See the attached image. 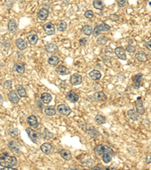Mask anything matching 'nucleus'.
Instances as JSON below:
<instances>
[{
  "instance_id": "8fccbe9b",
  "label": "nucleus",
  "mask_w": 151,
  "mask_h": 170,
  "mask_svg": "<svg viewBox=\"0 0 151 170\" xmlns=\"http://www.w3.org/2000/svg\"><path fill=\"white\" fill-rule=\"evenodd\" d=\"M145 46L150 51H151V41H148L145 43Z\"/></svg>"
},
{
  "instance_id": "9d476101",
  "label": "nucleus",
  "mask_w": 151,
  "mask_h": 170,
  "mask_svg": "<svg viewBox=\"0 0 151 170\" xmlns=\"http://www.w3.org/2000/svg\"><path fill=\"white\" fill-rule=\"evenodd\" d=\"M40 149L42 151V153H46V154H50V153H53L54 148L52 144L48 143H44L40 146Z\"/></svg>"
},
{
  "instance_id": "bb28decb",
  "label": "nucleus",
  "mask_w": 151,
  "mask_h": 170,
  "mask_svg": "<svg viewBox=\"0 0 151 170\" xmlns=\"http://www.w3.org/2000/svg\"><path fill=\"white\" fill-rule=\"evenodd\" d=\"M86 131H87V133H88L92 138H97V137H98V136L100 135V133L98 132V131H97V130H96L95 129L93 128L92 126V128H88V126H87Z\"/></svg>"
},
{
  "instance_id": "aec40b11",
  "label": "nucleus",
  "mask_w": 151,
  "mask_h": 170,
  "mask_svg": "<svg viewBox=\"0 0 151 170\" xmlns=\"http://www.w3.org/2000/svg\"><path fill=\"white\" fill-rule=\"evenodd\" d=\"M48 13H49V12H48V9H46V8H41L38 13L39 19L41 20V21H45V20H46L48 16Z\"/></svg>"
},
{
  "instance_id": "4c0bfd02",
  "label": "nucleus",
  "mask_w": 151,
  "mask_h": 170,
  "mask_svg": "<svg viewBox=\"0 0 151 170\" xmlns=\"http://www.w3.org/2000/svg\"><path fill=\"white\" fill-rule=\"evenodd\" d=\"M43 138L46 140H50L53 138V133L49 132L47 129H44V133H43Z\"/></svg>"
},
{
  "instance_id": "39448f33",
  "label": "nucleus",
  "mask_w": 151,
  "mask_h": 170,
  "mask_svg": "<svg viewBox=\"0 0 151 170\" xmlns=\"http://www.w3.org/2000/svg\"><path fill=\"white\" fill-rule=\"evenodd\" d=\"M135 107L136 111L138 112V114L143 115L145 112V110H144V107H143V101H142L141 97H138V98H137V101H135Z\"/></svg>"
},
{
  "instance_id": "79ce46f5",
  "label": "nucleus",
  "mask_w": 151,
  "mask_h": 170,
  "mask_svg": "<svg viewBox=\"0 0 151 170\" xmlns=\"http://www.w3.org/2000/svg\"><path fill=\"white\" fill-rule=\"evenodd\" d=\"M85 17L86 18H88V19H91V18H92V17H94V13H93V12L91 11V10H88V11H86V12H85Z\"/></svg>"
},
{
  "instance_id": "4468645a",
  "label": "nucleus",
  "mask_w": 151,
  "mask_h": 170,
  "mask_svg": "<svg viewBox=\"0 0 151 170\" xmlns=\"http://www.w3.org/2000/svg\"><path fill=\"white\" fill-rule=\"evenodd\" d=\"M27 40H28L29 43H30V45H32V46H34V45L37 44L39 39L38 36H37V33L33 32H31L30 34H29L27 37Z\"/></svg>"
},
{
  "instance_id": "2eb2a0df",
  "label": "nucleus",
  "mask_w": 151,
  "mask_h": 170,
  "mask_svg": "<svg viewBox=\"0 0 151 170\" xmlns=\"http://www.w3.org/2000/svg\"><path fill=\"white\" fill-rule=\"evenodd\" d=\"M27 122H28V124L31 126V127H33V128H37L39 126V122H38V120H37V117L34 116V115H31L30 117L27 118Z\"/></svg>"
},
{
  "instance_id": "6e6552de",
  "label": "nucleus",
  "mask_w": 151,
  "mask_h": 170,
  "mask_svg": "<svg viewBox=\"0 0 151 170\" xmlns=\"http://www.w3.org/2000/svg\"><path fill=\"white\" fill-rule=\"evenodd\" d=\"M43 30L47 35H54L55 32L54 26L51 22H48L43 26Z\"/></svg>"
},
{
  "instance_id": "423d86ee",
  "label": "nucleus",
  "mask_w": 151,
  "mask_h": 170,
  "mask_svg": "<svg viewBox=\"0 0 151 170\" xmlns=\"http://www.w3.org/2000/svg\"><path fill=\"white\" fill-rule=\"evenodd\" d=\"M8 147L10 149V151L14 152V153H19L21 152V145L17 143V142L14 141H11L8 144Z\"/></svg>"
},
{
  "instance_id": "393cba45",
  "label": "nucleus",
  "mask_w": 151,
  "mask_h": 170,
  "mask_svg": "<svg viewBox=\"0 0 151 170\" xmlns=\"http://www.w3.org/2000/svg\"><path fill=\"white\" fill-rule=\"evenodd\" d=\"M16 90H17V94L19 95L20 97H27V92H26L24 87H23L22 85H17V86H16Z\"/></svg>"
},
{
  "instance_id": "20e7f679",
  "label": "nucleus",
  "mask_w": 151,
  "mask_h": 170,
  "mask_svg": "<svg viewBox=\"0 0 151 170\" xmlns=\"http://www.w3.org/2000/svg\"><path fill=\"white\" fill-rule=\"evenodd\" d=\"M57 110L58 113H60L61 115H63V116H65V117L69 116L71 113L70 108L67 105L64 104H61L57 106Z\"/></svg>"
},
{
  "instance_id": "58836bf2",
  "label": "nucleus",
  "mask_w": 151,
  "mask_h": 170,
  "mask_svg": "<svg viewBox=\"0 0 151 170\" xmlns=\"http://www.w3.org/2000/svg\"><path fill=\"white\" fill-rule=\"evenodd\" d=\"M102 160L105 163H109L111 160H112V157L110 153H104L102 156Z\"/></svg>"
},
{
  "instance_id": "c03bdc74",
  "label": "nucleus",
  "mask_w": 151,
  "mask_h": 170,
  "mask_svg": "<svg viewBox=\"0 0 151 170\" xmlns=\"http://www.w3.org/2000/svg\"><path fill=\"white\" fill-rule=\"evenodd\" d=\"M117 4L119 7H124L127 4V0H117Z\"/></svg>"
},
{
  "instance_id": "6ab92c4d",
  "label": "nucleus",
  "mask_w": 151,
  "mask_h": 170,
  "mask_svg": "<svg viewBox=\"0 0 151 170\" xmlns=\"http://www.w3.org/2000/svg\"><path fill=\"white\" fill-rule=\"evenodd\" d=\"M143 74L142 73H138L135 76L134 80H133V86L134 88H139L141 87V82Z\"/></svg>"
},
{
  "instance_id": "09e8293b",
  "label": "nucleus",
  "mask_w": 151,
  "mask_h": 170,
  "mask_svg": "<svg viewBox=\"0 0 151 170\" xmlns=\"http://www.w3.org/2000/svg\"><path fill=\"white\" fill-rule=\"evenodd\" d=\"M146 162L147 163H151V153L150 154H148L147 156V157H146Z\"/></svg>"
},
{
  "instance_id": "864d4df0",
  "label": "nucleus",
  "mask_w": 151,
  "mask_h": 170,
  "mask_svg": "<svg viewBox=\"0 0 151 170\" xmlns=\"http://www.w3.org/2000/svg\"><path fill=\"white\" fill-rule=\"evenodd\" d=\"M92 169H101V168H99V167H96V166L95 167H93Z\"/></svg>"
},
{
  "instance_id": "a18cd8bd",
  "label": "nucleus",
  "mask_w": 151,
  "mask_h": 170,
  "mask_svg": "<svg viewBox=\"0 0 151 170\" xmlns=\"http://www.w3.org/2000/svg\"><path fill=\"white\" fill-rule=\"evenodd\" d=\"M93 35H94V37H98V36H99L100 34H101V31L99 30V29L98 28V27L96 26L94 28V30H93Z\"/></svg>"
},
{
  "instance_id": "b1692460",
  "label": "nucleus",
  "mask_w": 151,
  "mask_h": 170,
  "mask_svg": "<svg viewBox=\"0 0 151 170\" xmlns=\"http://www.w3.org/2000/svg\"><path fill=\"white\" fill-rule=\"evenodd\" d=\"M89 77L93 80H98L101 77V73L99 70H92L89 73Z\"/></svg>"
},
{
  "instance_id": "dca6fc26",
  "label": "nucleus",
  "mask_w": 151,
  "mask_h": 170,
  "mask_svg": "<svg viewBox=\"0 0 151 170\" xmlns=\"http://www.w3.org/2000/svg\"><path fill=\"white\" fill-rule=\"evenodd\" d=\"M55 70L57 74L61 75V76H66V75H68L70 73V70L68 68H67L64 66H62V65L57 67Z\"/></svg>"
},
{
  "instance_id": "f8f14e48",
  "label": "nucleus",
  "mask_w": 151,
  "mask_h": 170,
  "mask_svg": "<svg viewBox=\"0 0 151 170\" xmlns=\"http://www.w3.org/2000/svg\"><path fill=\"white\" fill-rule=\"evenodd\" d=\"M13 71L17 75H23L24 73L25 68L22 64L17 63L14 65Z\"/></svg>"
},
{
  "instance_id": "c9c22d12",
  "label": "nucleus",
  "mask_w": 151,
  "mask_h": 170,
  "mask_svg": "<svg viewBox=\"0 0 151 170\" xmlns=\"http://www.w3.org/2000/svg\"><path fill=\"white\" fill-rule=\"evenodd\" d=\"M8 134L12 138H17V136L19 135V130L17 128H11L8 130Z\"/></svg>"
},
{
  "instance_id": "a211bd4d",
  "label": "nucleus",
  "mask_w": 151,
  "mask_h": 170,
  "mask_svg": "<svg viewBox=\"0 0 151 170\" xmlns=\"http://www.w3.org/2000/svg\"><path fill=\"white\" fill-rule=\"evenodd\" d=\"M17 29V21H16L15 19H11L9 21L8 23V30L9 32H14Z\"/></svg>"
},
{
  "instance_id": "473e14b6",
  "label": "nucleus",
  "mask_w": 151,
  "mask_h": 170,
  "mask_svg": "<svg viewBox=\"0 0 151 170\" xmlns=\"http://www.w3.org/2000/svg\"><path fill=\"white\" fill-rule=\"evenodd\" d=\"M94 122L98 125H102L104 124L106 122V118L102 115H97L95 117H94Z\"/></svg>"
},
{
  "instance_id": "0eeeda50",
  "label": "nucleus",
  "mask_w": 151,
  "mask_h": 170,
  "mask_svg": "<svg viewBox=\"0 0 151 170\" xmlns=\"http://www.w3.org/2000/svg\"><path fill=\"white\" fill-rule=\"evenodd\" d=\"M115 54L117 55L118 58L123 60V61H125L127 59L126 54H125V51L123 47H117L115 48L114 50Z\"/></svg>"
},
{
  "instance_id": "de8ad7c7",
  "label": "nucleus",
  "mask_w": 151,
  "mask_h": 170,
  "mask_svg": "<svg viewBox=\"0 0 151 170\" xmlns=\"http://www.w3.org/2000/svg\"><path fill=\"white\" fill-rule=\"evenodd\" d=\"M79 42H80V44L82 45V46H85V45H86V43L88 42V39L86 38H82L79 40Z\"/></svg>"
},
{
  "instance_id": "7ed1b4c3",
  "label": "nucleus",
  "mask_w": 151,
  "mask_h": 170,
  "mask_svg": "<svg viewBox=\"0 0 151 170\" xmlns=\"http://www.w3.org/2000/svg\"><path fill=\"white\" fill-rule=\"evenodd\" d=\"M94 152L98 157H102L104 153H110V154L113 155L114 152L111 148L108 147L106 145H103V144H100V145L97 146L94 149Z\"/></svg>"
},
{
  "instance_id": "f257e3e1",
  "label": "nucleus",
  "mask_w": 151,
  "mask_h": 170,
  "mask_svg": "<svg viewBox=\"0 0 151 170\" xmlns=\"http://www.w3.org/2000/svg\"><path fill=\"white\" fill-rule=\"evenodd\" d=\"M17 163V160L15 157H11L8 153H5L0 157V166L3 168H9L13 169V166H16Z\"/></svg>"
},
{
  "instance_id": "a878e982",
  "label": "nucleus",
  "mask_w": 151,
  "mask_h": 170,
  "mask_svg": "<svg viewBox=\"0 0 151 170\" xmlns=\"http://www.w3.org/2000/svg\"><path fill=\"white\" fill-rule=\"evenodd\" d=\"M41 100L43 101V103L48 104H49L52 100V95H50L49 93H47V92H44L41 95Z\"/></svg>"
},
{
  "instance_id": "4be33fe9",
  "label": "nucleus",
  "mask_w": 151,
  "mask_h": 170,
  "mask_svg": "<svg viewBox=\"0 0 151 170\" xmlns=\"http://www.w3.org/2000/svg\"><path fill=\"white\" fill-rule=\"evenodd\" d=\"M60 155L65 160H70L72 159V154H71V152L69 150L62 149L61 151H60Z\"/></svg>"
},
{
  "instance_id": "f3484780",
  "label": "nucleus",
  "mask_w": 151,
  "mask_h": 170,
  "mask_svg": "<svg viewBox=\"0 0 151 170\" xmlns=\"http://www.w3.org/2000/svg\"><path fill=\"white\" fill-rule=\"evenodd\" d=\"M92 97L94 101H102L106 99V95L103 92H95Z\"/></svg>"
},
{
  "instance_id": "5701e85b",
  "label": "nucleus",
  "mask_w": 151,
  "mask_h": 170,
  "mask_svg": "<svg viewBox=\"0 0 151 170\" xmlns=\"http://www.w3.org/2000/svg\"><path fill=\"white\" fill-rule=\"evenodd\" d=\"M15 42L17 47L19 48L21 51H23V50H25L27 48V42H25L23 39H16Z\"/></svg>"
},
{
  "instance_id": "412c9836",
  "label": "nucleus",
  "mask_w": 151,
  "mask_h": 170,
  "mask_svg": "<svg viewBox=\"0 0 151 170\" xmlns=\"http://www.w3.org/2000/svg\"><path fill=\"white\" fill-rule=\"evenodd\" d=\"M135 58L140 62H146L147 61V56L143 51H139L136 53Z\"/></svg>"
},
{
  "instance_id": "37998d69",
  "label": "nucleus",
  "mask_w": 151,
  "mask_h": 170,
  "mask_svg": "<svg viewBox=\"0 0 151 170\" xmlns=\"http://www.w3.org/2000/svg\"><path fill=\"white\" fill-rule=\"evenodd\" d=\"M126 51L128 52H129V53H133V52H135V47L133 46H132V45H128V46H126Z\"/></svg>"
},
{
  "instance_id": "f704fd0d",
  "label": "nucleus",
  "mask_w": 151,
  "mask_h": 170,
  "mask_svg": "<svg viewBox=\"0 0 151 170\" xmlns=\"http://www.w3.org/2000/svg\"><path fill=\"white\" fill-rule=\"evenodd\" d=\"M98 28L101 32H108L110 30V27L109 25L106 24V23H101V24L97 25Z\"/></svg>"
},
{
  "instance_id": "49530a36",
  "label": "nucleus",
  "mask_w": 151,
  "mask_h": 170,
  "mask_svg": "<svg viewBox=\"0 0 151 170\" xmlns=\"http://www.w3.org/2000/svg\"><path fill=\"white\" fill-rule=\"evenodd\" d=\"M119 18V16L117 15H116V14L111 15L110 16V19L111 21H118Z\"/></svg>"
},
{
  "instance_id": "72a5a7b5",
  "label": "nucleus",
  "mask_w": 151,
  "mask_h": 170,
  "mask_svg": "<svg viewBox=\"0 0 151 170\" xmlns=\"http://www.w3.org/2000/svg\"><path fill=\"white\" fill-rule=\"evenodd\" d=\"M48 64L52 66H56L59 64L60 59L59 57H56V56H52L48 58Z\"/></svg>"
},
{
  "instance_id": "9b49d317",
  "label": "nucleus",
  "mask_w": 151,
  "mask_h": 170,
  "mask_svg": "<svg viewBox=\"0 0 151 170\" xmlns=\"http://www.w3.org/2000/svg\"><path fill=\"white\" fill-rule=\"evenodd\" d=\"M66 98L69 101L72 102V103H76L79 101V95H77L76 92H72V91H70L69 92H67V95H66Z\"/></svg>"
},
{
  "instance_id": "ddd939ff",
  "label": "nucleus",
  "mask_w": 151,
  "mask_h": 170,
  "mask_svg": "<svg viewBox=\"0 0 151 170\" xmlns=\"http://www.w3.org/2000/svg\"><path fill=\"white\" fill-rule=\"evenodd\" d=\"M8 97L9 101L13 104H17L19 102L20 99L19 97L17 96V94L16 93L15 91H10L9 93L8 94Z\"/></svg>"
},
{
  "instance_id": "c85d7f7f",
  "label": "nucleus",
  "mask_w": 151,
  "mask_h": 170,
  "mask_svg": "<svg viewBox=\"0 0 151 170\" xmlns=\"http://www.w3.org/2000/svg\"><path fill=\"white\" fill-rule=\"evenodd\" d=\"M57 49H58L57 46L54 43H49L46 46V51L48 53H54L57 52Z\"/></svg>"
},
{
  "instance_id": "2f4dec72",
  "label": "nucleus",
  "mask_w": 151,
  "mask_h": 170,
  "mask_svg": "<svg viewBox=\"0 0 151 170\" xmlns=\"http://www.w3.org/2000/svg\"><path fill=\"white\" fill-rule=\"evenodd\" d=\"M46 115L48 116V117H53L56 114V110L52 107H46V109L44 111Z\"/></svg>"
},
{
  "instance_id": "f03ea898",
  "label": "nucleus",
  "mask_w": 151,
  "mask_h": 170,
  "mask_svg": "<svg viewBox=\"0 0 151 170\" xmlns=\"http://www.w3.org/2000/svg\"><path fill=\"white\" fill-rule=\"evenodd\" d=\"M26 132H27V135H28L29 138H30V140L33 142V143L37 144H39L40 143L42 136H41L39 132H37V131H35L33 129L30 128L26 129Z\"/></svg>"
},
{
  "instance_id": "a19ab883",
  "label": "nucleus",
  "mask_w": 151,
  "mask_h": 170,
  "mask_svg": "<svg viewBox=\"0 0 151 170\" xmlns=\"http://www.w3.org/2000/svg\"><path fill=\"white\" fill-rule=\"evenodd\" d=\"M3 88H6V89H9V88H12V81L10 80H6L3 82Z\"/></svg>"
},
{
  "instance_id": "7c9ffc66",
  "label": "nucleus",
  "mask_w": 151,
  "mask_h": 170,
  "mask_svg": "<svg viewBox=\"0 0 151 170\" xmlns=\"http://www.w3.org/2000/svg\"><path fill=\"white\" fill-rule=\"evenodd\" d=\"M93 6L96 9L98 10H103L105 7V5L102 2L101 0H94L93 2Z\"/></svg>"
},
{
  "instance_id": "1a4fd4ad",
  "label": "nucleus",
  "mask_w": 151,
  "mask_h": 170,
  "mask_svg": "<svg viewBox=\"0 0 151 170\" xmlns=\"http://www.w3.org/2000/svg\"><path fill=\"white\" fill-rule=\"evenodd\" d=\"M82 82V77L81 75L78 73H74L70 77V83L73 86H78L80 85Z\"/></svg>"
},
{
  "instance_id": "cd10ccee",
  "label": "nucleus",
  "mask_w": 151,
  "mask_h": 170,
  "mask_svg": "<svg viewBox=\"0 0 151 170\" xmlns=\"http://www.w3.org/2000/svg\"><path fill=\"white\" fill-rule=\"evenodd\" d=\"M128 117L133 121H137L138 120V113L134 110H129L127 112Z\"/></svg>"
},
{
  "instance_id": "e433bc0d",
  "label": "nucleus",
  "mask_w": 151,
  "mask_h": 170,
  "mask_svg": "<svg viewBox=\"0 0 151 170\" xmlns=\"http://www.w3.org/2000/svg\"><path fill=\"white\" fill-rule=\"evenodd\" d=\"M67 28V24L65 21H61L59 24L57 25V30L61 32L65 31Z\"/></svg>"
},
{
  "instance_id": "603ef678",
  "label": "nucleus",
  "mask_w": 151,
  "mask_h": 170,
  "mask_svg": "<svg viewBox=\"0 0 151 170\" xmlns=\"http://www.w3.org/2000/svg\"><path fill=\"white\" fill-rule=\"evenodd\" d=\"M61 1L63 2H65V3H67V2H69L70 1H71V0H61Z\"/></svg>"
},
{
  "instance_id": "ea45409f",
  "label": "nucleus",
  "mask_w": 151,
  "mask_h": 170,
  "mask_svg": "<svg viewBox=\"0 0 151 170\" xmlns=\"http://www.w3.org/2000/svg\"><path fill=\"white\" fill-rule=\"evenodd\" d=\"M107 41V39L104 36L100 37L99 38L97 39V42H98V44H99V45H104Z\"/></svg>"
},
{
  "instance_id": "3c124183",
  "label": "nucleus",
  "mask_w": 151,
  "mask_h": 170,
  "mask_svg": "<svg viewBox=\"0 0 151 170\" xmlns=\"http://www.w3.org/2000/svg\"><path fill=\"white\" fill-rule=\"evenodd\" d=\"M3 101H4L3 97L2 96V95H0V104H2L3 103Z\"/></svg>"
},
{
  "instance_id": "c756f323",
  "label": "nucleus",
  "mask_w": 151,
  "mask_h": 170,
  "mask_svg": "<svg viewBox=\"0 0 151 170\" xmlns=\"http://www.w3.org/2000/svg\"><path fill=\"white\" fill-rule=\"evenodd\" d=\"M82 31L85 36L89 37V36L92 35V32H93V29H92V26H90V25H85V26H83V27H82Z\"/></svg>"
}]
</instances>
